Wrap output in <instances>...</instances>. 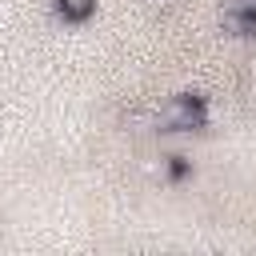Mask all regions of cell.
Listing matches in <instances>:
<instances>
[{"label": "cell", "instance_id": "6da1fadb", "mask_svg": "<svg viewBox=\"0 0 256 256\" xmlns=\"http://www.w3.org/2000/svg\"><path fill=\"white\" fill-rule=\"evenodd\" d=\"M152 120H156L160 132H196V128H204V108H200L192 96H176V100H168Z\"/></svg>", "mask_w": 256, "mask_h": 256}, {"label": "cell", "instance_id": "7a4b0ae2", "mask_svg": "<svg viewBox=\"0 0 256 256\" xmlns=\"http://www.w3.org/2000/svg\"><path fill=\"white\" fill-rule=\"evenodd\" d=\"M56 8H60L64 20H88L92 8H96V0H56Z\"/></svg>", "mask_w": 256, "mask_h": 256}, {"label": "cell", "instance_id": "3957f363", "mask_svg": "<svg viewBox=\"0 0 256 256\" xmlns=\"http://www.w3.org/2000/svg\"><path fill=\"white\" fill-rule=\"evenodd\" d=\"M220 16H248V20H256V0H224Z\"/></svg>", "mask_w": 256, "mask_h": 256}]
</instances>
